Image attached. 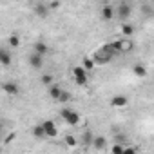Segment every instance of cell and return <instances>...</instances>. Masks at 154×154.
Masks as SVG:
<instances>
[{"mask_svg": "<svg viewBox=\"0 0 154 154\" xmlns=\"http://www.w3.org/2000/svg\"><path fill=\"white\" fill-rule=\"evenodd\" d=\"M60 116H62L69 125H78V123H80V114L76 112V111H72V109H63V111L60 112Z\"/></svg>", "mask_w": 154, "mask_h": 154, "instance_id": "1", "label": "cell"}, {"mask_svg": "<svg viewBox=\"0 0 154 154\" xmlns=\"http://www.w3.org/2000/svg\"><path fill=\"white\" fill-rule=\"evenodd\" d=\"M72 78H74V82L78 84V85H85L87 84V71L84 69V67H72Z\"/></svg>", "mask_w": 154, "mask_h": 154, "instance_id": "2", "label": "cell"}, {"mask_svg": "<svg viewBox=\"0 0 154 154\" xmlns=\"http://www.w3.org/2000/svg\"><path fill=\"white\" fill-rule=\"evenodd\" d=\"M42 127H44V131H45V136H49V138H54V136H58V129H56L54 122H51V120H45V122L42 123Z\"/></svg>", "mask_w": 154, "mask_h": 154, "instance_id": "3", "label": "cell"}, {"mask_svg": "<svg viewBox=\"0 0 154 154\" xmlns=\"http://www.w3.org/2000/svg\"><path fill=\"white\" fill-rule=\"evenodd\" d=\"M131 6L129 4H125V2H122L120 6H118V9H116V17L118 18H122V20H125V18H129L131 17Z\"/></svg>", "mask_w": 154, "mask_h": 154, "instance_id": "4", "label": "cell"}, {"mask_svg": "<svg viewBox=\"0 0 154 154\" xmlns=\"http://www.w3.org/2000/svg\"><path fill=\"white\" fill-rule=\"evenodd\" d=\"M100 15H102V20H112L114 15H116V11H114L112 6H103L102 11H100Z\"/></svg>", "mask_w": 154, "mask_h": 154, "instance_id": "5", "label": "cell"}, {"mask_svg": "<svg viewBox=\"0 0 154 154\" xmlns=\"http://www.w3.org/2000/svg\"><path fill=\"white\" fill-rule=\"evenodd\" d=\"M29 65H31L33 69H40V67L44 65V56H40V54H36V53H33V54L29 56Z\"/></svg>", "mask_w": 154, "mask_h": 154, "instance_id": "6", "label": "cell"}, {"mask_svg": "<svg viewBox=\"0 0 154 154\" xmlns=\"http://www.w3.org/2000/svg\"><path fill=\"white\" fill-rule=\"evenodd\" d=\"M35 13H36L40 18H45V17L49 15V6H47V4L38 2V4H35Z\"/></svg>", "mask_w": 154, "mask_h": 154, "instance_id": "7", "label": "cell"}, {"mask_svg": "<svg viewBox=\"0 0 154 154\" xmlns=\"http://www.w3.org/2000/svg\"><path fill=\"white\" fill-rule=\"evenodd\" d=\"M127 96H123V94H118V96H112V100H111V105L112 107H125L127 105Z\"/></svg>", "mask_w": 154, "mask_h": 154, "instance_id": "8", "label": "cell"}, {"mask_svg": "<svg viewBox=\"0 0 154 154\" xmlns=\"http://www.w3.org/2000/svg\"><path fill=\"white\" fill-rule=\"evenodd\" d=\"M2 89H4L8 94H18V85H17L15 82H8V84H4Z\"/></svg>", "mask_w": 154, "mask_h": 154, "instance_id": "9", "label": "cell"}, {"mask_svg": "<svg viewBox=\"0 0 154 154\" xmlns=\"http://www.w3.org/2000/svg\"><path fill=\"white\" fill-rule=\"evenodd\" d=\"M0 62H2V65H9L11 63V53L8 49H0Z\"/></svg>", "mask_w": 154, "mask_h": 154, "instance_id": "10", "label": "cell"}, {"mask_svg": "<svg viewBox=\"0 0 154 154\" xmlns=\"http://www.w3.org/2000/svg\"><path fill=\"white\" fill-rule=\"evenodd\" d=\"M62 93H63V91H62V89H60L58 85H51V87H49V96H51L53 100H56V102L60 100Z\"/></svg>", "mask_w": 154, "mask_h": 154, "instance_id": "11", "label": "cell"}, {"mask_svg": "<svg viewBox=\"0 0 154 154\" xmlns=\"http://www.w3.org/2000/svg\"><path fill=\"white\" fill-rule=\"evenodd\" d=\"M132 72L138 76V78H145V76H147V69H145V65H141V63L134 65V67H132Z\"/></svg>", "mask_w": 154, "mask_h": 154, "instance_id": "12", "label": "cell"}, {"mask_svg": "<svg viewBox=\"0 0 154 154\" xmlns=\"http://www.w3.org/2000/svg\"><path fill=\"white\" fill-rule=\"evenodd\" d=\"M82 143H84L85 147H91V145L94 143V136H93V132H91V131H85V132H84V138H82Z\"/></svg>", "mask_w": 154, "mask_h": 154, "instance_id": "13", "label": "cell"}, {"mask_svg": "<svg viewBox=\"0 0 154 154\" xmlns=\"http://www.w3.org/2000/svg\"><path fill=\"white\" fill-rule=\"evenodd\" d=\"M105 145H107V140H105L103 136H96V138H94V143H93V147H94L96 150H102Z\"/></svg>", "mask_w": 154, "mask_h": 154, "instance_id": "14", "label": "cell"}, {"mask_svg": "<svg viewBox=\"0 0 154 154\" xmlns=\"http://www.w3.org/2000/svg\"><path fill=\"white\" fill-rule=\"evenodd\" d=\"M35 53L40 54V56H45V53H47V45H45L44 42H36V44H35Z\"/></svg>", "mask_w": 154, "mask_h": 154, "instance_id": "15", "label": "cell"}, {"mask_svg": "<svg viewBox=\"0 0 154 154\" xmlns=\"http://www.w3.org/2000/svg\"><path fill=\"white\" fill-rule=\"evenodd\" d=\"M94 65H96V63H94V60H93V58H84V65H82V67H84L87 72H89V71H93V67H94Z\"/></svg>", "mask_w": 154, "mask_h": 154, "instance_id": "16", "label": "cell"}, {"mask_svg": "<svg viewBox=\"0 0 154 154\" xmlns=\"http://www.w3.org/2000/svg\"><path fill=\"white\" fill-rule=\"evenodd\" d=\"M122 33H123L125 36H131V35L134 33V26H132V24H123V27H122Z\"/></svg>", "mask_w": 154, "mask_h": 154, "instance_id": "17", "label": "cell"}, {"mask_svg": "<svg viewBox=\"0 0 154 154\" xmlns=\"http://www.w3.org/2000/svg\"><path fill=\"white\" fill-rule=\"evenodd\" d=\"M33 134H35L36 138H44V136H45V131H44L42 123H40V125H36V127H33Z\"/></svg>", "mask_w": 154, "mask_h": 154, "instance_id": "18", "label": "cell"}, {"mask_svg": "<svg viewBox=\"0 0 154 154\" xmlns=\"http://www.w3.org/2000/svg\"><path fill=\"white\" fill-rule=\"evenodd\" d=\"M65 145H67V147H76V145H78V140L69 134V136H65Z\"/></svg>", "mask_w": 154, "mask_h": 154, "instance_id": "19", "label": "cell"}, {"mask_svg": "<svg viewBox=\"0 0 154 154\" xmlns=\"http://www.w3.org/2000/svg\"><path fill=\"white\" fill-rule=\"evenodd\" d=\"M9 45H11V47H18V45H20V38H18L17 35H11V36H9Z\"/></svg>", "mask_w": 154, "mask_h": 154, "instance_id": "20", "label": "cell"}, {"mask_svg": "<svg viewBox=\"0 0 154 154\" xmlns=\"http://www.w3.org/2000/svg\"><path fill=\"white\" fill-rule=\"evenodd\" d=\"M42 84L51 87V85H53V76H51V74H44V76H42Z\"/></svg>", "mask_w": 154, "mask_h": 154, "instance_id": "21", "label": "cell"}, {"mask_svg": "<svg viewBox=\"0 0 154 154\" xmlns=\"http://www.w3.org/2000/svg\"><path fill=\"white\" fill-rule=\"evenodd\" d=\"M123 150H125V149H123V147H122L120 143L112 145V149H111V152H112V154H123Z\"/></svg>", "mask_w": 154, "mask_h": 154, "instance_id": "22", "label": "cell"}, {"mask_svg": "<svg viewBox=\"0 0 154 154\" xmlns=\"http://www.w3.org/2000/svg\"><path fill=\"white\" fill-rule=\"evenodd\" d=\"M69 100H71V94L63 91V93H62V96H60V100H58V103H67Z\"/></svg>", "mask_w": 154, "mask_h": 154, "instance_id": "23", "label": "cell"}, {"mask_svg": "<svg viewBox=\"0 0 154 154\" xmlns=\"http://www.w3.org/2000/svg\"><path fill=\"white\" fill-rule=\"evenodd\" d=\"M132 49V42H129V40H123V51L122 53H125V51H131Z\"/></svg>", "mask_w": 154, "mask_h": 154, "instance_id": "24", "label": "cell"}, {"mask_svg": "<svg viewBox=\"0 0 154 154\" xmlns=\"http://www.w3.org/2000/svg\"><path fill=\"white\" fill-rule=\"evenodd\" d=\"M49 8H51V9H58V8H60V2H51Z\"/></svg>", "mask_w": 154, "mask_h": 154, "instance_id": "25", "label": "cell"}, {"mask_svg": "<svg viewBox=\"0 0 154 154\" xmlns=\"http://www.w3.org/2000/svg\"><path fill=\"white\" fill-rule=\"evenodd\" d=\"M123 154H136V150H134L132 147H129V149H125V150H123Z\"/></svg>", "mask_w": 154, "mask_h": 154, "instance_id": "26", "label": "cell"}]
</instances>
